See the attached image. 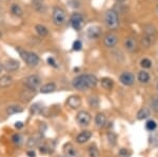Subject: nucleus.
<instances>
[{"label":"nucleus","mask_w":158,"mask_h":157,"mask_svg":"<svg viewBox=\"0 0 158 157\" xmlns=\"http://www.w3.org/2000/svg\"><path fill=\"white\" fill-rule=\"evenodd\" d=\"M124 48L130 53H134L138 50V42L133 37H127L124 40Z\"/></svg>","instance_id":"1a4fd4ad"},{"label":"nucleus","mask_w":158,"mask_h":157,"mask_svg":"<svg viewBox=\"0 0 158 157\" xmlns=\"http://www.w3.org/2000/svg\"><path fill=\"white\" fill-rule=\"evenodd\" d=\"M39 103H35V105H32V109H31V112L34 113V114H39L43 112V108L39 107Z\"/></svg>","instance_id":"2f4dec72"},{"label":"nucleus","mask_w":158,"mask_h":157,"mask_svg":"<svg viewBox=\"0 0 158 157\" xmlns=\"http://www.w3.org/2000/svg\"><path fill=\"white\" fill-rule=\"evenodd\" d=\"M108 137H109V143H111L112 145H114V143H115V139H116V136L114 135V134L112 133V132H110V133L108 134Z\"/></svg>","instance_id":"c9c22d12"},{"label":"nucleus","mask_w":158,"mask_h":157,"mask_svg":"<svg viewBox=\"0 0 158 157\" xmlns=\"http://www.w3.org/2000/svg\"><path fill=\"white\" fill-rule=\"evenodd\" d=\"M103 42L106 48H114L117 44V42H118V37L115 34H113V33H109V34H106L104 36Z\"/></svg>","instance_id":"9b49d317"},{"label":"nucleus","mask_w":158,"mask_h":157,"mask_svg":"<svg viewBox=\"0 0 158 157\" xmlns=\"http://www.w3.org/2000/svg\"><path fill=\"white\" fill-rule=\"evenodd\" d=\"M81 48H82V43H81V41H79V40H76V41L73 43V50L74 51H80Z\"/></svg>","instance_id":"f704fd0d"},{"label":"nucleus","mask_w":158,"mask_h":157,"mask_svg":"<svg viewBox=\"0 0 158 157\" xmlns=\"http://www.w3.org/2000/svg\"><path fill=\"white\" fill-rule=\"evenodd\" d=\"M119 80H120V82L123 85L130 87V85H132L134 83L135 77L131 72H123V73H121L120 76H119Z\"/></svg>","instance_id":"9d476101"},{"label":"nucleus","mask_w":158,"mask_h":157,"mask_svg":"<svg viewBox=\"0 0 158 157\" xmlns=\"http://www.w3.org/2000/svg\"><path fill=\"white\" fill-rule=\"evenodd\" d=\"M95 123L98 128H103L106 123V117L103 113H98L95 117Z\"/></svg>","instance_id":"f3484780"},{"label":"nucleus","mask_w":158,"mask_h":157,"mask_svg":"<svg viewBox=\"0 0 158 157\" xmlns=\"http://www.w3.org/2000/svg\"><path fill=\"white\" fill-rule=\"evenodd\" d=\"M89 105H91L92 108H98L99 107V99L95 96H92V97L89 98Z\"/></svg>","instance_id":"c756f323"},{"label":"nucleus","mask_w":158,"mask_h":157,"mask_svg":"<svg viewBox=\"0 0 158 157\" xmlns=\"http://www.w3.org/2000/svg\"><path fill=\"white\" fill-rule=\"evenodd\" d=\"M137 78H138V80L141 83H148L150 81V75H149V73L146 72V71H140L138 73Z\"/></svg>","instance_id":"412c9836"},{"label":"nucleus","mask_w":158,"mask_h":157,"mask_svg":"<svg viewBox=\"0 0 158 157\" xmlns=\"http://www.w3.org/2000/svg\"><path fill=\"white\" fill-rule=\"evenodd\" d=\"M47 61H48V63H49L50 65H52V67H54V68H57V63H56L55 59L53 57H49L47 59Z\"/></svg>","instance_id":"e433bc0d"},{"label":"nucleus","mask_w":158,"mask_h":157,"mask_svg":"<svg viewBox=\"0 0 158 157\" xmlns=\"http://www.w3.org/2000/svg\"><path fill=\"white\" fill-rule=\"evenodd\" d=\"M38 143H39V139L37 137H30L27 143V145L29 148L32 149V148H35L36 146H38Z\"/></svg>","instance_id":"c85d7f7f"},{"label":"nucleus","mask_w":158,"mask_h":157,"mask_svg":"<svg viewBox=\"0 0 158 157\" xmlns=\"http://www.w3.org/2000/svg\"><path fill=\"white\" fill-rule=\"evenodd\" d=\"M86 35L90 39H98L101 36V29L99 27H91L88 29Z\"/></svg>","instance_id":"4468645a"},{"label":"nucleus","mask_w":158,"mask_h":157,"mask_svg":"<svg viewBox=\"0 0 158 157\" xmlns=\"http://www.w3.org/2000/svg\"><path fill=\"white\" fill-rule=\"evenodd\" d=\"M96 85H97V78L92 74L79 75L73 80V87L79 91L89 90L94 88Z\"/></svg>","instance_id":"f257e3e1"},{"label":"nucleus","mask_w":158,"mask_h":157,"mask_svg":"<svg viewBox=\"0 0 158 157\" xmlns=\"http://www.w3.org/2000/svg\"><path fill=\"white\" fill-rule=\"evenodd\" d=\"M21 112H23V109H22V107L17 105H10V107H7V109H6L7 115H15V114H18Z\"/></svg>","instance_id":"6ab92c4d"},{"label":"nucleus","mask_w":158,"mask_h":157,"mask_svg":"<svg viewBox=\"0 0 158 157\" xmlns=\"http://www.w3.org/2000/svg\"><path fill=\"white\" fill-rule=\"evenodd\" d=\"M91 115L86 111H80L76 115V120H77L78 125L81 126H88L91 122Z\"/></svg>","instance_id":"0eeeda50"},{"label":"nucleus","mask_w":158,"mask_h":157,"mask_svg":"<svg viewBox=\"0 0 158 157\" xmlns=\"http://www.w3.org/2000/svg\"><path fill=\"white\" fill-rule=\"evenodd\" d=\"M92 137V133L90 131H83V132L79 133L77 135V137H76V141H77L78 143H80V145H82V143H86V141H89Z\"/></svg>","instance_id":"2eb2a0df"},{"label":"nucleus","mask_w":158,"mask_h":157,"mask_svg":"<svg viewBox=\"0 0 158 157\" xmlns=\"http://www.w3.org/2000/svg\"><path fill=\"white\" fill-rule=\"evenodd\" d=\"M18 51L20 53V56L22 57V59L24 60L27 65H30V67H36L38 63H39L40 59L37 54H35L33 52H27V51H21L19 49Z\"/></svg>","instance_id":"20e7f679"},{"label":"nucleus","mask_w":158,"mask_h":157,"mask_svg":"<svg viewBox=\"0 0 158 157\" xmlns=\"http://www.w3.org/2000/svg\"><path fill=\"white\" fill-rule=\"evenodd\" d=\"M13 81H14V79H13L12 76H10V75L1 76V77H0V88L4 89V88L11 87Z\"/></svg>","instance_id":"dca6fc26"},{"label":"nucleus","mask_w":158,"mask_h":157,"mask_svg":"<svg viewBox=\"0 0 158 157\" xmlns=\"http://www.w3.org/2000/svg\"><path fill=\"white\" fill-rule=\"evenodd\" d=\"M140 65H141L143 69H150L152 67V61L149 58H143V59L140 61Z\"/></svg>","instance_id":"7c9ffc66"},{"label":"nucleus","mask_w":158,"mask_h":157,"mask_svg":"<svg viewBox=\"0 0 158 157\" xmlns=\"http://www.w3.org/2000/svg\"><path fill=\"white\" fill-rule=\"evenodd\" d=\"M11 12H12V14L16 17H21L22 14H23L22 9L18 6V4H13L11 6Z\"/></svg>","instance_id":"393cba45"},{"label":"nucleus","mask_w":158,"mask_h":157,"mask_svg":"<svg viewBox=\"0 0 158 157\" xmlns=\"http://www.w3.org/2000/svg\"><path fill=\"white\" fill-rule=\"evenodd\" d=\"M12 141H13V143H14V145L21 146V143H22V141H23V139H22V136L20 135L19 133H17V134H14V135H13Z\"/></svg>","instance_id":"cd10ccee"},{"label":"nucleus","mask_w":158,"mask_h":157,"mask_svg":"<svg viewBox=\"0 0 158 157\" xmlns=\"http://www.w3.org/2000/svg\"><path fill=\"white\" fill-rule=\"evenodd\" d=\"M65 19H67V15L63 9H61L59 6H56L53 10V21L56 25H62L64 24Z\"/></svg>","instance_id":"39448f33"},{"label":"nucleus","mask_w":158,"mask_h":157,"mask_svg":"<svg viewBox=\"0 0 158 157\" xmlns=\"http://www.w3.org/2000/svg\"><path fill=\"white\" fill-rule=\"evenodd\" d=\"M88 155L89 157H99V151L95 146H91L88 149Z\"/></svg>","instance_id":"a878e982"},{"label":"nucleus","mask_w":158,"mask_h":157,"mask_svg":"<svg viewBox=\"0 0 158 157\" xmlns=\"http://www.w3.org/2000/svg\"><path fill=\"white\" fill-rule=\"evenodd\" d=\"M70 21H71V24H72L73 29L76 30V31H79L82 27V23H83V17L81 14L79 13H74V14L71 16L70 18Z\"/></svg>","instance_id":"6e6552de"},{"label":"nucleus","mask_w":158,"mask_h":157,"mask_svg":"<svg viewBox=\"0 0 158 157\" xmlns=\"http://www.w3.org/2000/svg\"><path fill=\"white\" fill-rule=\"evenodd\" d=\"M0 37H1V32H0Z\"/></svg>","instance_id":"a18cd8bd"},{"label":"nucleus","mask_w":158,"mask_h":157,"mask_svg":"<svg viewBox=\"0 0 158 157\" xmlns=\"http://www.w3.org/2000/svg\"><path fill=\"white\" fill-rule=\"evenodd\" d=\"M151 107H152V109H153V111H154V112L158 113V97L152 98V100H151Z\"/></svg>","instance_id":"72a5a7b5"},{"label":"nucleus","mask_w":158,"mask_h":157,"mask_svg":"<svg viewBox=\"0 0 158 157\" xmlns=\"http://www.w3.org/2000/svg\"><path fill=\"white\" fill-rule=\"evenodd\" d=\"M149 116H150L149 109L143 108V109H141V110H139L138 113H137V119L143 120V119H147V118L149 117Z\"/></svg>","instance_id":"b1692460"},{"label":"nucleus","mask_w":158,"mask_h":157,"mask_svg":"<svg viewBox=\"0 0 158 157\" xmlns=\"http://www.w3.org/2000/svg\"><path fill=\"white\" fill-rule=\"evenodd\" d=\"M156 89H157V91H158V82H157V85H156Z\"/></svg>","instance_id":"c03bdc74"},{"label":"nucleus","mask_w":158,"mask_h":157,"mask_svg":"<svg viewBox=\"0 0 158 157\" xmlns=\"http://www.w3.org/2000/svg\"><path fill=\"white\" fill-rule=\"evenodd\" d=\"M156 128H157V123H156V121H155V120L150 119V120L147 121L146 129H147L148 131H150V132H153V131H154Z\"/></svg>","instance_id":"bb28decb"},{"label":"nucleus","mask_w":158,"mask_h":157,"mask_svg":"<svg viewBox=\"0 0 158 157\" xmlns=\"http://www.w3.org/2000/svg\"><path fill=\"white\" fill-rule=\"evenodd\" d=\"M64 155L77 156V151H76V149L71 143H68V145L64 146Z\"/></svg>","instance_id":"4be33fe9"},{"label":"nucleus","mask_w":158,"mask_h":157,"mask_svg":"<svg viewBox=\"0 0 158 157\" xmlns=\"http://www.w3.org/2000/svg\"><path fill=\"white\" fill-rule=\"evenodd\" d=\"M15 128L20 130V129L23 128V123H22L21 121H17V122H15Z\"/></svg>","instance_id":"4c0bfd02"},{"label":"nucleus","mask_w":158,"mask_h":157,"mask_svg":"<svg viewBox=\"0 0 158 157\" xmlns=\"http://www.w3.org/2000/svg\"><path fill=\"white\" fill-rule=\"evenodd\" d=\"M35 30H36L37 34L41 37H45L48 34H49V30L42 24H37L36 27H35Z\"/></svg>","instance_id":"5701e85b"},{"label":"nucleus","mask_w":158,"mask_h":157,"mask_svg":"<svg viewBox=\"0 0 158 157\" xmlns=\"http://www.w3.org/2000/svg\"><path fill=\"white\" fill-rule=\"evenodd\" d=\"M100 82H101V87L103 89H106V90H111V89L114 87V81L111 78L104 77L100 80Z\"/></svg>","instance_id":"aec40b11"},{"label":"nucleus","mask_w":158,"mask_h":157,"mask_svg":"<svg viewBox=\"0 0 158 157\" xmlns=\"http://www.w3.org/2000/svg\"><path fill=\"white\" fill-rule=\"evenodd\" d=\"M67 103L71 109L75 110V109H78L81 105V98L77 95H73L68 98Z\"/></svg>","instance_id":"ddd939ff"},{"label":"nucleus","mask_w":158,"mask_h":157,"mask_svg":"<svg viewBox=\"0 0 158 157\" xmlns=\"http://www.w3.org/2000/svg\"><path fill=\"white\" fill-rule=\"evenodd\" d=\"M157 11H158V7H157Z\"/></svg>","instance_id":"49530a36"},{"label":"nucleus","mask_w":158,"mask_h":157,"mask_svg":"<svg viewBox=\"0 0 158 157\" xmlns=\"http://www.w3.org/2000/svg\"><path fill=\"white\" fill-rule=\"evenodd\" d=\"M60 157H77V156H69V155H62V156H60Z\"/></svg>","instance_id":"79ce46f5"},{"label":"nucleus","mask_w":158,"mask_h":157,"mask_svg":"<svg viewBox=\"0 0 158 157\" xmlns=\"http://www.w3.org/2000/svg\"><path fill=\"white\" fill-rule=\"evenodd\" d=\"M27 155L29 157H35L36 156V153H35L34 150H29V151H27Z\"/></svg>","instance_id":"58836bf2"},{"label":"nucleus","mask_w":158,"mask_h":157,"mask_svg":"<svg viewBox=\"0 0 158 157\" xmlns=\"http://www.w3.org/2000/svg\"><path fill=\"white\" fill-rule=\"evenodd\" d=\"M3 69H4L3 64H1V63H0V73H1V72H2V71H3Z\"/></svg>","instance_id":"a19ab883"},{"label":"nucleus","mask_w":158,"mask_h":157,"mask_svg":"<svg viewBox=\"0 0 158 157\" xmlns=\"http://www.w3.org/2000/svg\"><path fill=\"white\" fill-rule=\"evenodd\" d=\"M104 23L110 30H116L119 27V15L114 10H109L104 15Z\"/></svg>","instance_id":"f03ea898"},{"label":"nucleus","mask_w":158,"mask_h":157,"mask_svg":"<svg viewBox=\"0 0 158 157\" xmlns=\"http://www.w3.org/2000/svg\"><path fill=\"white\" fill-rule=\"evenodd\" d=\"M56 90V85L53 82H50V83H47V85H42L40 88V92L42 94H49V93H53L54 91Z\"/></svg>","instance_id":"a211bd4d"},{"label":"nucleus","mask_w":158,"mask_h":157,"mask_svg":"<svg viewBox=\"0 0 158 157\" xmlns=\"http://www.w3.org/2000/svg\"><path fill=\"white\" fill-rule=\"evenodd\" d=\"M155 39H156V31L151 25H148V27H144V33L141 39L142 44L146 48H149L154 43Z\"/></svg>","instance_id":"7ed1b4c3"},{"label":"nucleus","mask_w":158,"mask_h":157,"mask_svg":"<svg viewBox=\"0 0 158 157\" xmlns=\"http://www.w3.org/2000/svg\"><path fill=\"white\" fill-rule=\"evenodd\" d=\"M41 83V78L38 75H30L24 79V85L27 89L36 91V89L39 87Z\"/></svg>","instance_id":"423d86ee"},{"label":"nucleus","mask_w":158,"mask_h":157,"mask_svg":"<svg viewBox=\"0 0 158 157\" xmlns=\"http://www.w3.org/2000/svg\"><path fill=\"white\" fill-rule=\"evenodd\" d=\"M3 67L7 72H15V71H17L19 69L20 63L19 61H17V60H15V59H9L6 61Z\"/></svg>","instance_id":"f8f14e48"},{"label":"nucleus","mask_w":158,"mask_h":157,"mask_svg":"<svg viewBox=\"0 0 158 157\" xmlns=\"http://www.w3.org/2000/svg\"><path fill=\"white\" fill-rule=\"evenodd\" d=\"M130 155H131V152L126 148H121L120 150L118 151L119 157H130Z\"/></svg>","instance_id":"473e14b6"},{"label":"nucleus","mask_w":158,"mask_h":157,"mask_svg":"<svg viewBox=\"0 0 158 157\" xmlns=\"http://www.w3.org/2000/svg\"><path fill=\"white\" fill-rule=\"evenodd\" d=\"M115 1H117V2H123V1H126V0H115Z\"/></svg>","instance_id":"37998d69"},{"label":"nucleus","mask_w":158,"mask_h":157,"mask_svg":"<svg viewBox=\"0 0 158 157\" xmlns=\"http://www.w3.org/2000/svg\"><path fill=\"white\" fill-rule=\"evenodd\" d=\"M40 152L43 153V154L48 153V148L45 146H41V147H40Z\"/></svg>","instance_id":"ea45409f"}]
</instances>
